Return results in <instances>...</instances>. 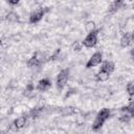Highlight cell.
<instances>
[{"instance_id":"obj_19","label":"cell","mask_w":134,"mask_h":134,"mask_svg":"<svg viewBox=\"0 0 134 134\" xmlns=\"http://www.w3.org/2000/svg\"><path fill=\"white\" fill-rule=\"evenodd\" d=\"M34 91H35V87H34V85H32L31 83L27 84L26 89H25V92H26V93H32Z\"/></svg>"},{"instance_id":"obj_5","label":"cell","mask_w":134,"mask_h":134,"mask_svg":"<svg viewBox=\"0 0 134 134\" xmlns=\"http://www.w3.org/2000/svg\"><path fill=\"white\" fill-rule=\"evenodd\" d=\"M102 63H103V53L100 51H96L89 58L88 62L86 63V68L90 69L92 67H96L100 65Z\"/></svg>"},{"instance_id":"obj_13","label":"cell","mask_w":134,"mask_h":134,"mask_svg":"<svg viewBox=\"0 0 134 134\" xmlns=\"http://www.w3.org/2000/svg\"><path fill=\"white\" fill-rule=\"evenodd\" d=\"M120 116H119V120L121 121V122H128L131 118H132V116L130 115V113L129 112H127V111H125V110H120Z\"/></svg>"},{"instance_id":"obj_7","label":"cell","mask_w":134,"mask_h":134,"mask_svg":"<svg viewBox=\"0 0 134 134\" xmlns=\"http://www.w3.org/2000/svg\"><path fill=\"white\" fill-rule=\"evenodd\" d=\"M26 124H27V117L25 116V115H22V116H19V117H17L14 121H13V124H12V129H14L15 131H18V130H20V129H22V128H24L25 126H26Z\"/></svg>"},{"instance_id":"obj_3","label":"cell","mask_w":134,"mask_h":134,"mask_svg":"<svg viewBox=\"0 0 134 134\" xmlns=\"http://www.w3.org/2000/svg\"><path fill=\"white\" fill-rule=\"evenodd\" d=\"M97 41H98V30L94 29V30L88 32L86 38L83 40L82 44H83V46H85L87 48H92L97 44Z\"/></svg>"},{"instance_id":"obj_21","label":"cell","mask_w":134,"mask_h":134,"mask_svg":"<svg viewBox=\"0 0 134 134\" xmlns=\"http://www.w3.org/2000/svg\"><path fill=\"white\" fill-rule=\"evenodd\" d=\"M131 55H132V58L134 59V47L131 49Z\"/></svg>"},{"instance_id":"obj_18","label":"cell","mask_w":134,"mask_h":134,"mask_svg":"<svg viewBox=\"0 0 134 134\" xmlns=\"http://www.w3.org/2000/svg\"><path fill=\"white\" fill-rule=\"evenodd\" d=\"M85 28H86V30H88V32H90V31H92V30L95 29V23L93 21H89V22L86 23Z\"/></svg>"},{"instance_id":"obj_15","label":"cell","mask_w":134,"mask_h":134,"mask_svg":"<svg viewBox=\"0 0 134 134\" xmlns=\"http://www.w3.org/2000/svg\"><path fill=\"white\" fill-rule=\"evenodd\" d=\"M126 89H127V93L129 94V96L134 95V80L130 81V82L127 84Z\"/></svg>"},{"instance_id":"obj_12","label":"cell","mask_w":134,"mask_h":134,"mask_svg":"<svg viewBox=\"0 0 134 134\" xmlns=\"http://www.w3.org/2000/svg\"><path fill=\"white\" fill-rule=\"evenodd\" d=\"M100 69H104V70H106V71L112 73V72L114 71V69H115V65H114V63H113L112 61H105V62L102 64Z\"/></svg>"},{"instance_id":"obj_16","label":"cell","mask_w":134,"mask_h":134,"mask_svg":"<svg viewBox=\"0 0 134 134\" xmlns=\"http://www.w3.org/2000/svg\"><path fill=\"white\" fill-rule=\"evenodd\" d=\"M74 113V108H72V107H65V108H63L62 109V114L63 115H67V116H69V115H72Z\"/></svg>"},{"instance_id":"obj_4","label":"cell","mask_w":134,"mask_h":134,"mask_svg":"<svg viewBox=\"0 0 134 134\" xmlns=\"http://www.w3.org/2000/svg\"><path fill=\"white\" fill-rule=\"evenodd\" d=\"M68 80H69V70L68 69H62L57 75V81H55L57 88L59 90L64 89Z\"/></svg>"},{"instance_id":"obj_1","label":"cell","mask_w":134,"mask_h":134,"mask_svg":"<svg viewBox=\"0 0 134 134\" xmlns=\"http://www.w3.org/2000/svg\"><path fill=\"white\" fill-rule=\"evenodd\" d=\"M111 115V111L108 108H103L100 109V111H98V113L96 114L94 121L92 124V129L94 131H98L100 130V128L104 126V124L107 121V119H109Z\"/></svg>"},{"instance_id":"obj_17","label":"cell","mask_w":134,"mask_h":134,"mask_svg":"<svg viewBox=\"0 0 134 134\" xmlns=\"http://www.w3.org/2000/svg\"><path fill=\"white\" fill-rule=\"evenodd\" d=\"M60 53H61V49H60V48L55 49V50L52 52V54L48 58V61H54V60H58L59 57H60Z\"/></svg>"},{"instance_id":"obj_20","label":"cell","mask_w":134,"mask_h":134,"mask_svg":"<svg viewBox=\"0 0 134 134\" xmlns=\"http://www.w3.org/2000/svg\"><path fill=\"white\" fill-rule=\"evenodd\" d=\"M8 1V3L10 4V5H17L21 0H7Z\"/></svg>"},{"instance_id":"obj_11","label":"cell","mask_w":134,"mask_h":134,"mask_svg":"<svg viewBox=\"0 0 134 134\" xmlns=\"http://www.w3.org/2000/svg\"><path fill=\"white\" fill-rule=\"evenodd\" d=\"M122 4H124V0H114L109 7V13H111V14L116 13L117 10H119L121 8Z\"/></svg>"},{"instance_id":"obj_14","label":"cell","mask_w":134,"mask_h":134,"mask_svg":"<svg viewBox=\"0 0 134 134\" xmlns=\"http://www.w3.org/2000/svg\"><path fill=\"white\" fill-rule=\"evenodd\" d=\"M41 112H42V108H38V107H36V108H34V109L30 110V112H29V116H30L31 118H37V117H39V115L41 114Z\"/></svg>"},{"instance_id":"obj_8","label":"cell","mask_w":134,"mask_h":134,"mask_svg":"<svg viewBox=\"0 0 134 134\" xmlns=\"http://www.w3.org/2000/svg\"><path fill=\"white\" fill-rule=\"evenodd\" d=\"M133 40H134V35L132 32H125L119 40V44L122 48H126L132 44Z\"/></svg>"},{"instance_id":"obj_6","label":"cell","mask_w":134,"mask_h":134,"mask_svg":"<svg viewBox=\"0 0 134 134\" xmlns=\"http://www.w3.org/2000/svg\"><path fill=\"white\" fill-rule=\"evenodd\" d=\"M45 13H46V10L44 8H38V9L34 10L29 15V23L30 24H36V23L40 22L43 19Z\"/></svg>"},{"instance_id":"obj_9","label":"cell","mask_w":134,"mask_h":134,"mask_svg":"<svg viewBox=\"0 0 134 134\" xmlns=\"http://www.w3.org/2000/svg\"><path fill=\"white\" fill-rule=\"evenodd\" d=\"M51 87V81L48 77H44L42 80H40L37 84V89L40 92H45L47 91L49 88Z\"/></svg>"},{"instance_id":"obj_2","label":"cell","mask_w":134,"mask_h":134,"mask_svg":"<svg viewBox=\"0 0 134 134\" xmlns=\"http://www.w3.org/2000/svg\"><path fill=\"white\" fill-rule=\"evenodd\" d=\"M46 61V57L43 52H40V51H37L35 52L30 59L27 61V66L29 68H35V67H39L41 66L44 62Z\"/></svg>"},{"instance_id":"obj_10","label":"cell","mask_w":134,"mask_h":134,"mask_svg":"<svg viewBox=\"0 0 134 134\" xmlns=\"http://www.w3.org/2000/svg\"><path fill=\"white\" fill-rule=\"evenodd\" d=\"M110 72H108V71H106V70H104V69H100L96 74H95V79H96V81H98V82H107L108 80H109V77H110Z\"/></svg>"}]
</instances>
